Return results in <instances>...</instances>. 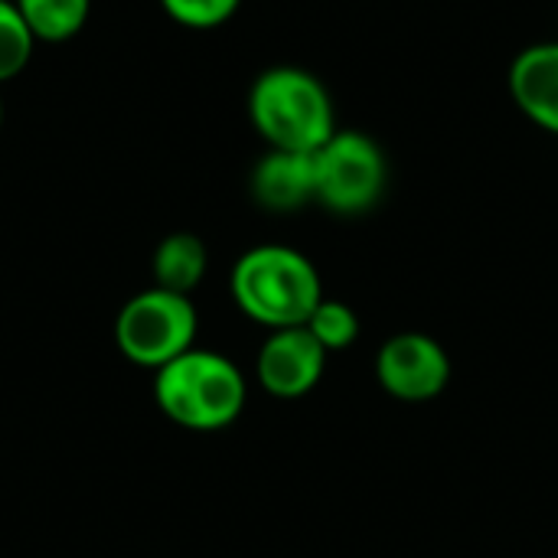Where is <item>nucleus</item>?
Wrapping results in <instances>:
<instances>
[{"instance_id": "f03ea898", "label": "nucleus", "mask_w": 558, "mask_h": 558, "mask_svg": "<svg viewBox=\"0 0 558 558\" xmlns=\"http://www.w3.org/2000/svg\"><path fill=\"white\" fill-rule=\"evenodd\" d=\"M248 121L268 150L317 154L337 134V108L320 75L301 65H271L248 88Z\"/></svg>"}, {"instance_id": "423d86ee", "label": "nucleus", "mask_w": 558, "mask_h": 558, "mask_svg": "<svg viewBox=\"0 0 558 558\" xmlns=\"http://www.w3.org/2000/svg\"><path fill=\"white\" fill-rule=\"evenodd\" d=\"M376 383L399 402H432L451 383V356L428 333H396L376 353Z\"/></svg>"}, {"instance_id": "6e6552de", "label": "nucleus", "mask_w": 558, "mask_h": 558, "mask_svg": "<svg viewBox=\"0 0 558 558\" xmlns=\"http://www.w3.org/2000/svg\"><path fill=\"white\" fill-rule=\"evenodd\" d=\"M507 88L526 121L558 137V39L520 49L510 62Z\"/></svg>"}, {"instance_id": "f8f14e48", "label": "nucleus", "mask_w": 558, "mask_h": 558, "mask_svg": "<svg viewBox=\"0 0 558 558\" xmlns=\"http://www.w3.org/2000/svg\"><path fill=\"white\" fill-rule=\"evenodd\" d=\"M36 36L29 29V23L23 20V13L16 10L13 0H0V85L16 78L33 52H36Z\"/></svg>"}, {"instance_id": "4468645a", "label": "nucleus", "mask_w": 558, "mask_h": 558, "mask_svg": "<svg viewBox=\"0 0 558 558\" xmlns=\"http://www.w3.org/2000/svg\"><path fill=\"white\" fill-rule=\"evenodd\" d=\"M160 7L177 26L203 33L226 26L239 13L242 0H160Z\"/></svg>"}, {"instance_id": "1a4fd4ad", "label": "nucleus", "mask_w": 558, "mask_h": 558, "mask_svg": "<svg viewBox=\"0 0 558 558\" xmlns=\"http://www.w3.org/2000/svg\"><path fill=\"white\" fill-rule=\"evenodd\" d=\"M252 199L268 213H298L317 203V180H314V154H288L268 150L252 177H248Z\"/></svg>"}, {"instance_id": "9d476101", "label": "nucleus", "mask_w": 558, "mask_h": 558, "mask_svg": "<svg viewBox=\"0 0 558 558\" xmlns=\"http://www.w3.org/2000/svg\"><path fill=\"white\" fill-rule=\"evenodd\" d=\"M209 271V248L196 232H170L157 242L150 275L157 288L193 294Z\"/></svg>"}, {"instance_id": "2eb2a0df", "label": "nucleus", "mask_w": 558, "mask_h": 558, "mask_svg": "<svg viewBox=\"0 0 558 558\" xmlns=\"http://www.w3.org/2000/svg\"><path fill=\"white\" fill-rule=\"evenodd\" d=\"M0 128H3V98H0Z\"/></svg>"}, {"instance_id": "ddd939ff", "label": "nucleus", "mask_w": 558, "mask_h": 558, "mask_svg": "<svg viewBox=\"0 0 558 558\" xmlns=\"http://www.w3.org/2000/svg\"><path fill=\"white\" fill-rule=\"evenodd\" d=\"M327 353H343L360 340V317L350 304L324 298L304 324Z\"/></svg>"}, {"instance_id": "7ed1b4c3", "label": "nucleus", "mask_w": 558, "mask_h": 558, "mask_svg": "<svg viewBox=\"0 0 558 558\" xmlns=\"http://www.w3.org/2000/svg\"><path fill=\"white\" fill-rule=\"evenodd\" d=\"M154 402L177 428L213 435L242 418L248 383L229 356L193 347L154 373Z\"/></svg>"}, {"instance_id": "0eeeda50", "label": "nucleus", "mask_w": 558, "mask_h": 558, "mask_svg": "<svg viewBox=\"0 0 558 558\" xmlns=\"http://www.w3.org/2000/svg\"><path fill=\"white\" fill-rule=\"evenodd\" d=\"M327 356L330 353L314 340L307 327L268 330L255 356V379L275 399H304L320 386Z\"/></svg>"}, {"instance_id": "9b49d317", "label": "nucleus", "mask_w": 558, "mask_h": 558, "mask_svg": "<svg viewBox=\"0 0 558 558\" xmlns=\"http://www.w3.org/2000/svg\"><path fill=\"white\" fill-rule=\"evenodd\" d=\"M39 43H65L82 33L92 0H13Z\"/></svg>"}, {"instance_id": "20e7f679", "label": "nucleus", "mask_w": 558, "mask_h": 558, "mask_svg": "<svg viewBox=\"0 0 558 558\" xmlns=\"http://www.w3.org/2000/svg\"><path fill=\"white\" fill-rule=\"evenodd\" d=\"M196 333H199V314L193 298L157 284L128 298L114 317L118 353L128 363L150 373L193 350Z\"/></svg>"}, {"instance_id": "39448f33", "label": "nucleus", "mask_w": 558, "mask_h": 558, "mask_svg": "<svg viewBox=\"0 0 558 558\" xmlns=\"http://www.w3.org/2000/svg\"><path fill=\"white\" fill-rule=\"evenodd\" d=\"M317 203L333 216H363L379 206L389 183V160L376 137L356 128L337 134L314 154Z\"/></svg>"}, {"instance_id": "f257e3e1", "label": "nucleus", "mask_w": 558, "mask_h": 558, "mask_svg": "<svg viewBox=\"0 0 558 558\" xmlns=\"http://www.w3.org/2000/svg\"><path fill=\"white\" fill-rule=\"evenodd\" d=\"M229 294L252 324L284 330L307 324L314 307L324 301V281L304 252L281 242H265L235 258Z\"/></svg>"}]
</instances>
